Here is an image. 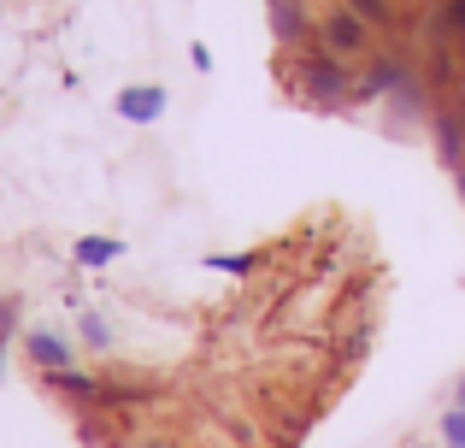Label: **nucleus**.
<instances>
[{
    "instance_id": "f257e3e1",
    "label": "nucleus",
    "mask_w": 465,
    "mask_h": 448,
    "mask_svg": "<svg viewBox=\"0 0 465 448\" xmlns=\"http://www.w3.org/2000/svg\"><path fill=\"white\" fill-rule=\"evenodd\" d=\"M289 89L307 106H318V113H348L353 106V65L324 54V47H307L295 59V71H289Z\"/></svg>"
},
{
    "instance_id": "f03ea898",
    "label": "nucleus",
    "mask_w": 465,
    "mask_h": 448,
    "mask_svg": "<svg viewBox=\"0 0 465 448\" xmlns=\"http://www.w3.org/2000/svg\"><path fill=\"white\" fill-rule=\"evenodd\" d=\"M312 47H324V54H336V59H348V65H353V59H371L377 54V30L360 18V12H348L336 0V6H324L312 18Z\"/></svg>"
},
{
    "instance_id": "7ed1b4c3",
    "label": "nucleus",
    "mask_w": 465,
    "mask_h": 448,
    "mask_svg": "<svg viewBox=\"0 0 465 448\" xmlns=\"http://www.w3.org/2000/svg\"><path fill=\"white\" fill-rule=\"evenodd\" d=\"M412 83V65L401 54H371V59H360V71H353V106H389L401 89Z\"/></svg>"
},
{
    "instance_id": "20e7f679",
    "label": "nucleus",
    "mask_w": 465,
    "mask_h": 448,
    "mask_svg": "<svg viewBox=\"0 0 465 448\" xmlns=\"http://www.w3.org/2000/svg\"><path fill=\"white\" fill-rule=\"evenodd\" d=\"M24 360H30L35 372H71L77 366V336L54 331V324H24Z\"/></svg>"
},
{
    "instance_id": "39448f33",
    "label": "nucleus",
    "mask_w": 465,
    "mask_h": 448,
    "mask_svg": "<svg viewBox=\"0 0 465 448\" xmlns=\"http://www.w3.org/2000/svg\"><path fill=\"white\" fill-rule=\"evenodd\" d=\"M430 136H436V160L448 165V172H460L465 165V106L454 101H436V113H430Z\"/></svg>"
},
{
    "instance_id": "423d86ee",
    "label": "nucleus",
    "mask_w": 465,
    "mask_h": 448,
    "mask_svg": "<svg viewBox=\"0 0 465 448\" xmlns=\"http://www.w3.org/2000/svg\"><path fill=\"white\" fill-rule=\"evenodd\" d=\"M171 106V95L159 89V83H130V89L113 95V113L124 118V124H159Z\"/></svg>"
},
{
    "instance_id": "0eeeda50",
    "label": "nucleus",
    "mask_w": 465,
    "mask_h": 448,
    "mask_svg": "<svg viewBox=\"0 0 465 448\" xmlns=\"http://www.w3.org/2000/svg\"><path fill=\"white\" fill-rule=\"evenodd\" d=\"M265 12H272V35L277 47H307L312 42V18H307V0H265Z\"/></svg>"
},
{
    "instance_id": "6e6552de",
    "label": "nucleus",
    "mask_w": 465,
    "mask_h": 448,
    "mask_svg": "<svg viewBox=\"0 0 465 448\" xmlns=\"http://www.w3.org/2000/svg\"><path fill=\"white\" fill-rule=\"evenodd\" d=\"M42 390H54V395H65L71 407H101V395H106V378L101 372H42Z\"/></svg>"
},
{
    "instance_id": "1a4fd4ad",
    "label": "nucleus",
    "mask_w": 465,
    "mask_h": 448,
    "mask_svg": "<svg viewBox=\"0 0 465 448\" xmlns=\"http://www.w3.org/2000/svg\"><path fill=\"white\" fill-rule=\"evenodd\" d=\"M71 260H77L83 272H106L113 260H124V242L118 236H77L71 242Z\"/></svg>"
},
{
    "instance_id": "9d476101",
    "label": "nucleus",
    "mask_w": 465,
    "mask_h": 448,
    "mask_svg": "<svg viewBox=\"0 0 465 448\" xmlns=\"http://www.w3.org/2000/svg\"><path fill=\"white\" fill-rule=\"evenodd\" d=\"M77 343L89 348V354H113V343H118L113 319H106V313H94V307H83L77 313Z\"/></svg>"
},
{
    "instance_id": "9b49d317",
    "label": "nucleus",
    "mask_w": 465,
    "mask_h": 448,
    "mask_svg": "<svg viewBox=\"0 0 465 448\" xmlns=\"http://www.w3.org/2000/svg\"><path fill=\"white\" fill-rule=\"evenodd\" d=\"M206 272H230V277H248V272H260V254H206Z\"/></svg>"
},
{
    "instance_id": "f8f14e48",
    "label": "nucleus",
    "mask_w": 465,
    "mask_h": 448,
    "mask_svg": "<svg viewBox=\"0 0 465 448\" xmlns=\"http://www.w3.org/2000/svg\"><path fill=\"white\" fill-rule=\"evenodd\" d=\"M341 6L360 12V18L371 24V30H389V24H395V0H341Z\"/></svg>"
},
{
    "instance_id": "ddd939ff",
    "label": "nucleus",
    "mask_w": 465,
    "mask_h": 448,
    "mask_svg": "<svg viewBox=\"0 0 465 448\" xmlns=\"http://www.w3.org/2000/svg\"><path fill=\"white\" fill-rule=\"evenodd\" d=\"M24 336V301L18 295H0V343Z\"/></svg>"
},
{
    "instance_id": "4468645a",
    "label": "nucleus",
    "mask_w": 465,
    "mask_h": 448,
    "mask_svg": "<svg viewBox=\"0 0 465 448\" xmlns=\"http://www.w3.org/2000/svg\"><path fill=\"white\" fill-rule=\"evenodd\" d=\"M436 437H442V448H465V407H448L436 419Z\"/></svg>"
},
{
    "instance_id": "2eb2a0df",
    "label": "nucleus",
    "mask_w": 465,
    "mask_h": 448,
    "mask_svg": "<svg viewBox=\"0 0 465 448\" xmlns=\"http://www.w3.org/2000/svg\"><path fill=\"white\" fill-rule=\"evenodd\" d=\"M442 18L454 30V42H465V0H442Z\"/></svg>"
},
{
    "instance_id": "dca6fc26",
    "label": "nucleus",
    "mask_w": 465,
    "mask_h": 448,
    "mask_svg": "<svg viewBox=\"0 0 465 448\" xmlns=\"http://www.w3.org/2000/svg\"><path fill=\"white\" fill-rule=\"evenodd\" d=\"M189 65H194V71H213V47L194 42V47H189Z\"/></svg>"
},
{
    "instance_id": "f3484780",
    "label": "nucleus",
    "mask_w": 465,
    "mask_h": 448,
    "mask_svg": "<svg viewBox=\"0 0 465 448\" xmlns=\"http://www.w3.org/2000/svg\"><path fill=\"white\" fill-rule=\"evenodd\" d=\"M365 348H371V331H353V336H348V354H353V360H360V354H365Z\"/></svg>"
},
{
    "instance_id": "a211bd4d",
    "label": "nucleus",
    "mask_w": 465,
    "mask_h": 448,
    "mask_svg": "<svg viewBox=\"0 0 465 448\" xmlns=\"http://www.w3.org/2000/svg\"><path fill=\"white\" fill-rule=\"evenodd\" d=\"M448 407H465V372L454 378V390H448Z\"/></svg>"
},
{
    "instance_id": "6ab92c4d",
    "label": "nucleus",
    "mask_w": 465,
    "mask_h": 448,
    "mask_svg": "<svg viewBox=\"0 0 465 448\" xmlns=\"http://www.w3.org/2000/svg\"><path fill=\"white\" fill-rule=\"evenodd\" d=\"M454 189H460V201H465V165H460V172H454Z\"/></svg>"
},
{
    "instance_id": "aec40b11",
    "label": "nucleus",
    "mask_w": 465,
    "mask_h": 448,
    "mask_svg": "<svg viewBox=\"0 0 465 448\" xmlns=\"http://www.w3.org/2000/svg\"><path fill=\"white\" fill-rule=\"evenodd\" d=\"M6 348H12V343H0V378H6Z\"/></svg>"
},
{
    "instance_id": "412c9836",
    "label": "nucleus",
    "mask_w": 465,
    "mask_h": 448,
    "mask_svg": "<svg viewBox=\"0 0 465 448\" xmlns=\"http://www.w3.org/2000/svg\"><path fill=\"white\" fill-rule=\"evenodd\" d=\"M142 448H171V443H142Z\"/></svg>"
},
{
    "instance_id": "4be33fe9",
    "label": "nucleus",
    "mask_w": 465,
    "mask_h": 448,
    "mask_svg": "<svg viewBox=\"0 0 465 448\" xmlns=\"http://www.w3.org/2000/svg\"><path fill=\"white\" fill-rule=\"evenodd\" d=\"M412 448H430V443H412Z\"/></svg>"
}]
</instances>
